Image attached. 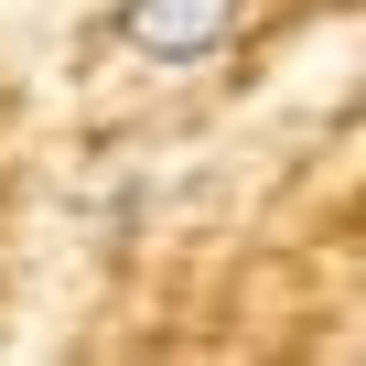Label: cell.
<instances>
[{
  "label": "cell",
  "instance_id": "cell-1",
  "mask_svg": "<svg viewBox=\"0 0 366 366\" xmlns=\"http://www.w3.org/2000/svg\"><path fill=\"white\" fill-rule=\"evenodd\" d=\"M237 22H248V0H119V11H108V33H119L140 65H162V76L216 65V54L237 44Z\"/></svg>",
  "mask_w": 366,
  "mask_h": 366
}]
</instances>
